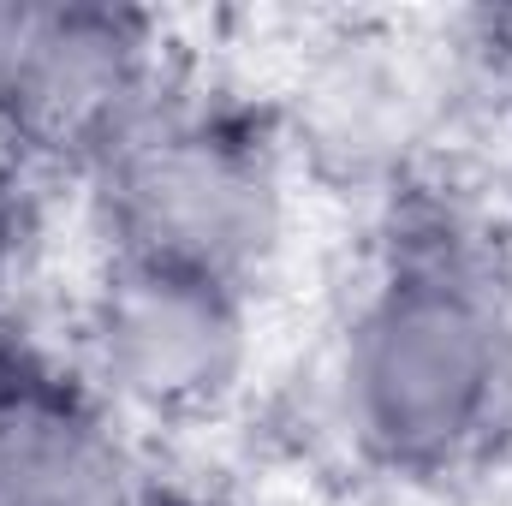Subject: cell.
<instances>
[{"instance_id":"1","label":"cell","mask_w":512,"mask_h":506,"mask_svg":"<svg viewBox=\"0 0 512 506\" xmlns=\"http://www.w3.org/2000/svg\"><path fill=\"white\" fill-rule=\"evenodd\" d=\"M340 429L399 483H447L512 441V239L465 191L405 185L334 352Z\"/></svg>"},{"instance_id":"2","label":"cell","mask_w":512,"mask_h":506,"mask_svg":"<svg viewBox=\"0 0 512 506\" xmlns=\"http://www.w3.org/2000/svg\"><path fill=\"white\" fill-rule=\"evenodd\" d=\"M84 185L108 256L173 262L256 292L286 251V149L233 96L173 84Z\"/></svg>"},{"instance_id":"3","label":"cell","mask_w":512,"mask_h":506,"mask_svg":"<svg viewBox=\"0 0 512 506\" xmlns=\"http://www.w3.org/2000/svg\"><path fill=\"white\" fill-rule=\"evenodd\" d=\"M256 292L143 256H102L84 298V376L120 417L197 423L251 376Z\"/></svg>"},{"instance_id":"4","label":"cell","mask_w":512,"mask_h":506,"mask_svg":"<svg viewBox=\"0 0 512 506\" xmlns=\"http://www.w3.org/2000/svg\"><path fill=\"white\" fill-rule=\"evenodd\" d=\"M173 84L167 36L149 12L30 6L0 102V143L18 149L42 179H90Z\"/></svg>"},{"instance_id":"5","label":"cell","mask_w":512,"mask_h":506,"mask_svg":"<svg viewBox=\"0 0 512 506\" xmlns=\"http://www.w3.org/2000/svg\"><path fill=\"white\" fill-rule=\"evenodd\" d=\"M120 411L84 370L36 364L0 399V506H143Z\"/></svg>"},{"instance_id":"6","label":"cell","mask_w":512,"mask_h":506,"mask_svg":"<svg viewBox=\"0 0 512 506\" xmlns=\"http://www.w3.org/2000/svg\"><path fill=\"white\" fill-rule=\"evenodd\" d=\"M42 251V173L0 143V292Z\"/></svg>"},{"instance_id":"7","label":"cell","mask_w":512,"mask_h":506,"mask_svg":"<svg viewBox=\"0 0 512 506\" xmlns=\"http://www.w3.org/2000/svg\"><path fill=\"white\" fill-rule=\"evenodd\" d=\"M471 54L483 60V72L495 78V131H501V185L512 197V6L507 12H477L471 18Z\"/></svg>"},{"instance_id":"8","label":"cell","mask_w":512,"mask_h":506,"mask_svg":"<svg viewBox=\"0 0 512 506\" xmlns=\"http://www.w3.org/2000/svg\"><path fill=\"white\" fill-rule=\"evenodd\" d=\"M36 364H42V352L30 346V328H24V316H18L12 292H0V399L30 376Z\"/></svg>"},{"instance_id":"9","label":"cell","mask_w":512,"mask_h":506,"mask_svg":"<svg viewBox=\"0 0 512 506\" xmlns=\"http://www.w3.org/2000/svg\"><path fill=\"white\" fill-rule=\"evenodd\" d=\"M24 0H0V102H6V84H12V60H18V42H24Z\"/></svg>"},{"instance_id":"10","label":"cell","mask_w":512,"mask_h":506,"mask_svg":"<svg viewBox=\"0 0 512 506\" xmlns=\"http://www.w3.org/2000/svg\"><path fill=\"white\" fill-rule=\"evenodd\" d=\"M143 506H227L221 495H203V489H149Z\"/></svg>"}]
</instances>
